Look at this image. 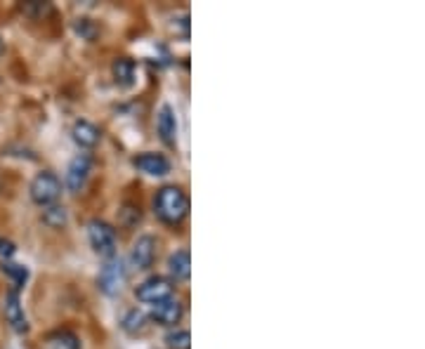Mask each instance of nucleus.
I'll return each instance as SVG.
<instances>
[{
    "mask_svg": "<svg viewBox=\"0 0 425 349\" xmlns=\"http://www.w3.org/2000/svg\"><path fill=\"white\" fill-rule=\"evenodd\" d=\"M5 53V43H3V38H0V55Z\"/></svg>",
    "mask_w": 425,
    "mask_h": 349,
    "instance_id": "20",
    "label": "nucleus"
},
{
    "mask_svg": "<svg viewBox=\"0 0 425 349\" xmlns=\"http://www.w3.org/2000/svg\"><path fill=\"white\" fill-rule=\"evenodd\" d=\"M182 314H184L182 302L175 300V297H168V300H161L156 305H151L149 319L161 323V326H175L182 319Z\"/></svg>",
    "mask_w": 425,
    "mask_h": 349,
    "instance_id": "9",
    "label": "nucleus"
},
{
    "mask_svg": "<svg viewBox=\"0 0 425 349\" xmlns=\"http://www.w3.org/2000/svg\"><path fill=\"white\" fill-rule=\"evenodd\" d=\"M88 238L97 255L107 257V260L116 255V229L109 222H104V219H90Z\"/></svg>",
    "mask_w": 425,
    "mask_h": 349,
    "instance_id": "3",
    "label": "nucleus"
},
{
    "mask_svg": "<svg viewBox=\"0 0 425 349\" xmlns=\"http://www.w3.org/2000/svg\"><path fill=\"white\" fill-rule=\"evenodd\" d=\"M17 253V248H15V243L12 241H8V238H0V255L8 260V257H12Z\"/></svg>",
    "mask_w": 425,
    "mask_h": 349,
    "instance_id": "19",
    "label": "nucleus"
},
{
    "mask_svg": "<svg viewBox=\"0 0 425 349\" xmlns=\"http://www.w3.org/2000/svg\"><path fill=\"white\" fill-rule=\"evenodd\" d=\"M168 271L175 281H187L191 276V257H189V250H175L170 257H168Z\"/></svg>",
    "mask_w": 425,
    "mask_h": 349,
    "instance_id": "13",
    "label": "nucleus"
},
{
    "mask_svg": "<svg viewBox=\"0 0 425 349\" xmlns=\"http://www.w3.org/2000/svg\"><path fill=\"white\" fill-rule=\"evenodd\" d=\"M3 271H5V274H8L10 279H12V283H15V288H17V290L29 281V269H27V267H22V264L3 262Z\"/></svg>",
    "mask_w": 425,
    "mask_h": 349,
    "instance_id": "17",
    "label": "nucleus"
},
{
    "mask_svg": "<svg viewBox=\"0 0 425 349\" xmlns=\"http://www.w3.org/2000/svg\"><path fill=\"white\" fill-rule=\"evenodd\" d=\"M5 319H8V323L15 333H19V335L29 333V321H27V314H24L22 302H19L17 288H10L8 295H5Z\"/></svg>",
    "mask_w": 425,
    "mask_h": 349,
    "instance_id": "7",
    "label": "nucleus"
},
{
    "mask_svg": "<svg viewBox=\"0 0 425 349\" xmlns=\"http://www.w3.org/2000/svg\"><path fill=\"white\" fill-rule=\"evenodd\" d=\"M154 212L158 215L161 222L166 224H180L189 212V196L175 184L161 186L154 198Z\"/></svg>",
    "mask_w": 425,
    "mask_h": 349,
    "instance_id": "1",
    "label": "nucleus"
},
{
    "mask_svg": "<svg viewBox=\"0 0 425 349\" xmlns=\"http://www.w3.org/2000/svg\"><path fill=\"white\" fill-rule=\"evenodd\" d=\"M147 321H149V316L144 312H140V309H128L123 314V319H121V328H123L128 335H140V333H144Z\"/></svg>",
    "mask_w": 425,
    "mask_h": 349,
    "instance_id": "14",
    "label": "nucleus"
},
{
    "mask_svg": "<svg viewBox=\"0 0 425 349\" xmlns=\"http://www.w3.org/2000/svg\"><path fill=\"white\" fill-rule=\"evenodd\" d=\"M31 201L38 205H53L62 193V179L53 170H43L34 177L29 186Z\"/></svg>",
    "mask_w": 425,
    "mask_h": 349,
    "instance_id": "2",
    "label": "nucleus"
},
{
    "mask_svg": "<svg viewBox=\"0 0 425 349\" xmlns=\"http://www.w3.org/2000/svg\"><path fill=\"white\" fill-rule=\"evenodd\" d=\"M112 74H114V78H116V83H119L121 88L133 85V81H135V62L128 60V57H121V60H116L112 64Z\"/></svg>",
    "mask_w": 425,
    "mask_h": 349,
    "instance_id": "15",
    "label": "nucleus"
},
{
    "mask_svg": "<svg viewBox=\"0 0 425 349\" xmlns=\"http://www.w3.org/2000/svg\"><path fill=\"white\" fill-rule=\"evenodd\" d=\"M69 219V212L64 205H50V208H45L43 212V222L48 224L50 229H62L64 224H67Z\"/></svg>",
    "mask_w": 425,
    "mask_h": 349,
    "instance_id": "16",
    "label": "nucleus"
},
{
    "mask_svg": "<svg viewBox=\"0 0 425 349\" xmlns=\"http://www.w3.org/2000/svg\"><path fill=\"white\" fill-rule=\"evenodd\" d=\"M166 345L170 349H189L191 347V335L189 331H184V328H180V331H170L166 335Z\"/></svg>",
    "mask_w": 425,
    "mask_h": 349,
    "instance_id": "18",
    "label": "nucleus"
},
{
    "mask_svg": "<svg viewBox=\"0 0 425 349\" xmlns=\"http://www.w3.org/2000/svg\"><path fill=\"white\" fill-rule=\"evenodd\" d=\"M156 248H158V243L154 236H149V234L140 236L130 250V264L135 269H149L154 260H156Z\"/></svg>",
    "mask_w": 425,
    "mask_h": 349,
    "instance_id": "8",
    "label": "nucleus"
},
{
    "mask_svg": "<svg viewBox=\"0 0 425 349\" xmlns=\"http://www.w3.org/2000/svg\"><path fill=\"white\" fill-rule=\"evenodd\" d=\"M126 279H128L126 262L114 255V257H109V260L104 262V267H102L97 286L104 295H119L126 286Z\"/></svg>",
    "mask_w": 425,
    "mask_h": 349,
    "instance_id": "4",
    "label": "nucleus"
},
{
    "mask_svg": "<svg viewBox=\"0 0 425 349\" xmlns=\"http://www.w3.org/2000/svg\"><path fill=\"white\" fill-rule=\"evenodd\" d=\"M71 137H74V142L81 149H93V146L100 144L102 130L90 121H76L74 128H71Z\"/></svg>",
    "mask_w": 425,
    "mask_h": 349,
    "instance_id": "11",
    "label": "nucleus"
},
{
    "mask_svg": "<svg viewBox=\"0 0 425 349\" xmlns=\"http://www.w3.org/2000/svg\"><path fill=\"white\" fill-rule=\"evenodd\" d=\"M135 297H137L140 302H147V305H156L161 300L173 297V283L170 279H166V276H158V274L149 276V279H144L135 288Z\"/></svg>",
    "mask_w": 425,
    "mask_h": 349,
    "instance_id": "5",
    "label": "nucleus"
},
{
    "mask_svg": "<svg viewBox=\"0 0 425 349\" xmlns=\"http://www.w3.org/2000/svg\"><path fill=\"white\" fill-rule=\"evenodd\" d=\"M133 165L137 167L140 172L151 174V177H163V174L170 172V160L166 158L163 153H156V151L137 153V156L133 158Z\"/></svg>",
    "mask_w": 425,
    "mask_h": 349,
    "instance_id": "10",
    "label": "nucleus"
},
{
    "mask_svg": "<svg viewBox=\"0 0 425 349\" xmlns=\"http://www.w3.org/2000/svg\"><path fill=\"white\" fill-rule=\"evenodd\" d=\"M90 172H93V156H90V153H79V156H74L67 167V177H64L67 189L71 193H79L83 186H86Z\"/></svg>",
    "mask_w": 425,
    "mask_h": 349,
    "instance_id": "6",
    "label": "nucleus"
},
{
    "mask_svg": "<svg viewBox=\"0 0 425 349\" xmlns=\"http://www.w3.org/2000/svg\"><path fill=\"white\" fill-rule=\"evenodd\" d=\"M156 130H158L161 139H163L166 144H175V139H177V118H175V109H173L170 104L161 107V111L156 116Z\"/></svg>",
    "mask_w": 425,
    "mask_h": 349,
    "instance_id": "12",
    "label": "nucleus"
}]
</instances>
